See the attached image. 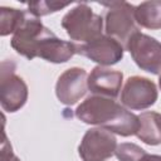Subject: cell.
<instances>
[{
  "label": "cell",
  "instance_id": "6da1fadb",
  "mask_svg": "<svg viewBox=\"0 0 161 161\" xmlns=\"http://www.w3.org/2000/svg\"><path fill=\"white\" fill-rule=\"evenodd\" d=\"M75 117L87 125H94L122 137L133 136L140 128L138 116L126 109L113 98L89 96L74 111Z\"/></svg>",
  "mask_w": 161,
  "mask_h": 161
},
{
  "label": "cell",
  "instance_id": "9c48e42d",
  "mask_svg": "<svg viewBox=\"0 0 161 161\" xmlns=\"http://www.w3.org/2000/svg\"><path fill=\"white\" fill-rule=\"evenodd\" d=\"M88 91V74L83 68L73 67L64 70L57 80L55 94L65 106L75 104Z\"/></svg>",
  "mask_w": 161,
  "mask_h": 161
},
{
  "label": "cell",
  "instance_id": "30bf717a",
  "mask_svg": "<svg viewBox=\"0 0 161 161\" xmlns=\"http://www.w3.org/2000/svg\"><path fill=\"white\" fill-rule=\"evenodd\" d=\"M47 26L43 25L42 20L34 15H31L29 11L20 25V28L13 34V38L10 40V44L13 49L25 57L26 59L31 60L35 58V47L42 36L43 31Z\"/></svg>",
  "mask_w": 161,
  "mask_h": 161
},
{
  "label": "cell",
  "instance_id": "7a4b0ae2",
  "mask_svg": "<svg viewBox=\"0 0 161 161\" xmlns=\"http://www.w3.org/2000/svg\"><path fill=\"white\" fill-rule=\"evenodd\" d=\"M60 24L74 44H87L103 35V16L96 14L86 3L72 8Z\"/></svg>",
  "mask_w": 161,
  "mask_h": 161
},
{
  "label": "cell",
  "instance_id": "7c38bea8",
  "mask_svg": "<svg viewBox=\"0 0 161 161\" xmlns=\"http://www.w3.org/2000/svg\"><path fill=\"white\" fill-rule=\"evenodd\" d=\"M123 74L119 70L97 65L88 74V89L92 96L116 98L119 94Z\"/></svg>",
  "mask_w": 161,
  "mask_h": 161
},
{
  "label": "cell",
  "instance_id": "277c9868",
  "mask_svg": "<svg viewBox=\"0 0 161 161\" xmlns=\"http://www.w3.org/2000/svg\"><path fill=\"white\" fill-rule=\"evenodd\" d=\"M14 60H3L0 70V103L5 112L19 111L28 101V86L15 74Z\"/></svg>",
  "mask_w": 161,
  "mask_h": 161
},
{
  "label": "cell",
  "instance_id": "8fae6325",
  "mask_svg": "<svg viewBox=\"0 0 161 161\" xmlns=\"http://www.w3.org/2000/svg\"><path fill=\"white\" fill-rule=\"evenodd\" d=\"M75 53V44L58 38L52 30L45 28L35 47V58L39 57L50 63H65Z\"/></svg>",
  "mask_w": 161,
  "mask_h": 161
},
{
  "label": "cell",
  "instance_id": "ac0fdd59",
  "mask_svg": "<svg viewBox=\"0 0 161 161\" xmlns=\"http://www.w3.org/2000/svg\"><path fill=\"white\" fill-rule=\"evenodd\" d=\"M0 161H20L19 157H16L13 152V147L10 142L8 141L5 130H3V141L0 147Z\"/></svg>",
  "mask_w": 161,
  "mask_h": 161
},
{
  "label": "cell",
  "instance_id": "2e32d148",
  "mask_svg": "<svg viewBox=\"0 0 161 161\" xmlns=\"http://www.w3.org/2000/svg\"><path fill=\"white\" fill-rule=\"evenodd\" d=\"M69 3H57V1H34V3H28V11L36 16H44L52 13H57L64 8H67Z\"/></svg>",
  "mask_w": 161,
  "mask_h": 161
},
{
  "label": "cell",
  "instance_id": "8992f818",
  "mask_svg": "<svg viewBox=\"0 0 161 161\" xmlns=\"http://www.w3.org/2000/svg\"><path fill=\"white\" fill-rule=\"evenodd\" d=\"M117 146L112 132L99 127L89 128L78 146V153L83 161H106L114 155Z\"/></svg>",
  "mask_w": 161,
  "mask_h": 161
},
{
  "label": "cell",
  "instance_id": "9a60e30c",
  "mask_svg": "<svg viewBox=\"0 0 161 161\" xmlns=\"http://www.w3.org/2000/svg\"><path fill=\"white\" fill-rule=\"evenodd\" d=\"M26 14L28 10L3 6L0 9V35L6 36L9 34H14L23 24Z\"/></svg>",
  "mask_w": 161,
  "mask_h": 161
},
{
  "label": "cell",
  "instance_id": "4fadbf2b",
  "mask_svg": "<svg viewBox=\"0 0 161 161\" xmlns=\"http://www.w3.org/2000/svg\"><path fill=\"white\" fill-rule=\"evenodd\" d=\"M140 128L136 133L137 138L150 146L161 143V113L153 111L142 112L138 116Z\"/></svg>",
  "mask_w": 161,
  "mask_h": 161
},
{
  "label": "cell",
  "instance_id": "e0dca14e",
  "mask_svg": "<svg viewBox=\"0 0 161 161\" xmlns=\"http://www.w3.org/2000/svg\"><path fill=\"white\" fill-rule=\"evenodd\" d=\"M145 153L146 151L143 148L131 142H123L118 145L114 152L116 157L119 161H140Z\"/></svg>",
  "mask_w": 161,
  "mask_h": 161
},
{
  "label": "cell",
  "instance_id": "ba28073f",
  "mask_svg": "<svg viewBox=\"0 0 161 161\" xmlns=\"http://www.w3.org/2000/svg\"><path fill=\"white\" fill-rule=\"evenodd\" d=\"M123 45L108 35H102L87 44H75L77 54H80L102 67L118 63L123 58Z\"/></svg>",
  "mask_w": 161,
  "mask_h": 161
},
{
  "label": "cell",
  "instance_id": "3957f363",
  "mask_svg": "<svg viewBox=\"0 0 161 161\" xmlns=\"http://www.w3.org/2000/svg\"><path fill=\"white\" fill-rule=\"evenodd\" d=\"M101 5L106 8L103 14L104 35L116 39L125 48L128 40L140 31V26L135 18L136 6L126 1L101 3Z\"/></svg>",
  "mask_w": 161,
  "mask_h": 161
},
{
  "label": "cell",
  "instance_id": "5bb4252c",
  "mask_svg": "<svg viewBox=\"0 0 161 161\" xmlns=\"http://www.w3.org/2000/svg\"><path fill=\"white\" fill-rule=\"evenodd\" d=\"M135 18L138 26L156 30L161 29V1H143L135 9Z\"/></svg>",
  "mask_w": 161,
  "mask_h": 161
},
{
  "label": "cell",
  "instance_id": "ffe728a7",
  "mask_svg": "<svg viewBox=\"0 0 161 161\" xmlns=\"http://www.w3.org/2000/svg\"><path fill=\"white\" fill-rule=\"evenodd\" d=\"M158 86H160V89H161V74H160V78H158Z\"/></svg>",
  "mask_w": 161,
  "mask_h": 161
},
{
  "label": "cell",
  "instance_id": "5b68a950",
  "mask_svg": "<svg viewBox=\"0 0 161 161\" xmlns=\"http://www.w3.org/2000/svg\"><path fill=\"white\" fill-rule=\"evenodd\" d=\"M125 49L130 52L138 68L155 75L161 74V43L158 40L138 31L128 40Z\"/></svg>",
  "mask_w": 161,
  "mask_h": 161
},
{
  "label": "cell",
  "instance_id": "d6986e66",
  "mask_svg": "<svg viewBox=\"0 0 161 161\" xmlns=\"http://www.w3.org/2000/svg\"><path fill=\"white\" fill-rule=\"evenodd\" d=\"M140 161H161V156L160 155H150L146 152Z\"/></svg>",
  "mask_w": 161,
  "mask_h": 161
},
{
  "label": "cell",
  "instance_id": "52a82bcc",
  "mask_svg": "<svg viewBox=\"0 0 161 161\" xmlns=\"http://www.w3.org/2000/svg\"><path fill=\"white\" fill-rule=\"evenodd\" d=\"M158 93L156 84L141 75L130 77L121 89V103L133 111H142L155 104Z\"/></svg>",
  "mask_w": 161,
  "mask_h": 161
}]
</instances>
